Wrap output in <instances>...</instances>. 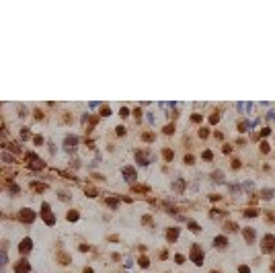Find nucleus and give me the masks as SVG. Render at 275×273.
<instances>
[{"label":"nucleus","instance_id":"nucleus-1","mask_svg":"<svg viewBox=\"0 0 275 273\" xmlns=\"http://www.w3.org/2000/svg\"><path fill=\"white\" fill-rule=\"evenodd\" d=\"M191 259H193L195 265H201V263H203V253H201L199 244H193V248H191Z\"/></svg>","mask_w":275,"mask_h":273},{"label":"nucleus","instance_id":"nucleus-2","mask_svg":"<svg viewBox=\"0 0 275 273\" xmlns=\"http://www.w3.org/2000/svg\"><path fill=\"white\" fill-rule=\"evenodd\" d=\"M275 251V236H265L263 238V253H273Z\"/></svg>","mask_w":275,"mask_h":273},{"label":"nucleus","instance_id":"nucleus-3","mask_svg":"<svg viewBox=\"0 0 275 273\" xmlns=\"http://www.w3.org/2000/svg\"><path fill=\"white\" fill-rule=\"evenodd\" d=\"M41 212H43V214H41V218H43L45 222H47L50 226H52V224H56V218L52 216V212H50V206H47V203H43V206H41Z\"/></svg>","mask_w":275,"mask_h":273},{"label":"nucleus","instance_id":"nucleus-4","mask_svg":"<svg viewBox=\"0 0 275 273\" xmlns=\"http://www.w3.org/2000/svg\"><path fill=\"white\" fill-rule=\"evenodd\" d=\"M27 160L31 162V164H29L31 168H43V160H41V158H37L35 154H27Z\"/></svg>","mask_w":275,"mask_h":273},{"label":"nucleus","instance_id":"nucleus-5","mask_svg":"<svg viewBox=\"0 0 275 273\" xmlns=\"http://www.w3.org/2000/svg\"><path fill=\"white\" fill-rule=\"evenodd\" d=\"M21 220L27 222V224H31V222L35 220V212H33V210H21Z\"/></svg>","mask_w":275,"mask_h":273},{"label":"nucleus","instance_id":"nucleus-6","mask_svg":"<svg viewBox=\"0 0 275 273\" xmlns=\"http://www.w3.org/2000/svg\"><path fill=\"white\" fill-rule=\"evenodd\" d=\"M135 158H138V162H140V164H150V154L146 150L135 152Z\"/></svg>","mask_w":275,"mask_h":273},{"label":"nucleus","instance_id":"nucleus-7","mask_svg":"<svg viewBox=\"0 0 275 273\" xmlns=\"http://www.w3.org/2000/svg\"><path fill=\"white\" fill-rule=\"evenodd\" d=\"M29 269H31V267H29V263H27L25 259H21V261L16 263V267H14L16 273H29Z\"/></svg>","mask_w":275,"mask_h":273},{"label":"nucleus","instance_id":"nucleus-8","mask_svg":"<svg viewBox=\"0 0 275 273\" xmlns=\"http://www.w3.org/2000/svg\"><path fill=\"white\" fill-rule=\"evenodd\" d=\"M19 251H21V255H27L29 251H31V240L29 238H25L21 242V246H19Z\"/></svg>","mask_w":275,"mask_h":273},{"label":"nucleus","instance_id":"nucleus-9","mask_svg":"<svg viewBox=\"0 0 275 273\" xmlns=\"http://www.w3.org/2000/svg\"><path fill=\"white\" fill-rule=\"evenodd\" d=\"M123 175H125V179L129 181V183H131V181H135V171H133L131 166H125V168H123Z\"/></svg>","mask_w":275,"mask_h":273},{"label":"nucleus","instance_id":"nucleus-10","mask_svg":"<svg viewBox=\"0 0 275 273\" xmlns=\"http://www.w3.org/2000/svg\"><path fill=\"white\" fill-rule=\"evenodd\" d=\"M244 238H246V242H253L255 240V230L253 228H244Z\"/></svg>","mask_w":275,"mask_h":273},{"label":"nucleus","instance_id":"nucleus-11","mask_svg":"<svg viewBox=\"0 0 275 273\" xmlns=\"http://www.w3.org/2000/svg\"><path fill=\"white\" fill-rule=\"evenodd\" d=\"M177 236H179V228H170L168 232H166V238L173 242V240H177Z\"/></svg>","mask_w":275,"mask_h":273},{"label":"nucleus","instance_id":"nucleus-12","mask_svg":"<svg viewBox=\"0 0 275 273\" xmlns=\"http://www.w3.org/2000/svg\"><path fill=\"white\" fill-rule=\"evenodd\" d=\"M224 228H226L228 232H236V230H238V224H234V222H226Z\"/></svg>","mask_w":275,"mask_h":273},{"label":"nucleus","instance_id":"nucleus-13","mask_svg":"<svg viewBox=\"0 0 275 273\" xmlns=\"http://www.w3.org/2000/svg\"><path fill=\"white\" fill-rule=\"evenodd\" d=\"M8 263V255H6V251H0V267H4Z\"/></svg>","mask_w":275,"mask_h":273},{"label":"nucleus","instance_id":"nucleus-14","mask_svg":"<svg viewBox=\"0 0 275 273\" xmlns=\"http://www.w3.org/2000/svg\"><path fill=\"white\" fill-rule=\"evenodd\" d=\"M78 144V138H74V135H72V138H66V146H76Z\"/></svg>","mask_w":275,"mask_h":273},{"label":"nucleus","instance_id":"nucleus-15","mask_svg":"<svg viewBox=\"0 0 275 273\" xmlns=\"http://www.w3.org/2000/svg\"><path fill=\"white\" fill-rule=\"evenodd\" d=\"M214 242H216V246H226V238H224V236H218Z\"/></svg>","mask_w":275,"mask_h":273},{"label":"nucleus","instance_id":"nucleus-16","mask_svg":"<svg viewBox=\"0 0 275 273\" xmlns=\"http://www.w3.org/2000/svg\"><path fill=\"white\" fill-rule=\"evenodd\" d=\"M189 228H191V232H199V226L195 222H189Z\"/></svg>","mask_w":275,"mask_h":273},{"label":"nucleus","instance_id":"nucleus-17","mask_svg":"<svg viewBox=\"0 0 275 273\" xmlns=\"http://www.w3.org/2000/svg\"><path fill=\"white\" fill-rule=\"evenodd\" d=\"M68 220H78V212H70V214H68Z\"/></svg>","mask_w":275,"mask_h":273},{"label":"nucleus","instance_id":"nucleus-18","mask_svg":"<svg viewBox=\"0 0 275 273\" xmlns=\"http://www.w3.org/2000/svg\"><path fill=\"white\" fill-rule=\"evenodd\" d=\"M218 115H220V113H212V117H210V121H212V123H216V121H218V119H220V117H218Z\"/></svg>","mask_w":275,"mask_h":273},{"label":"nucleus","instance_id":"nucleus-19","mask_svg":"<svg viewBox=\"0 0 275 273\" xmlns=\"http://www.w3.org/2000/svg\"><path fill=\"white\" fill-rule=\"evenodd\" d=\"M164 158H166V160H173V152H170V150H164Z\"/></svg>","mask_w":275,"mask_h":273},{"label":"nucleus","instance_id":"nucleus-20","mask_svg":"<svg viewBox=\"0 0 275 273\" xmlns=\"http://www.w3.org/2000/svg\"><path fill=\"white\" fill-rule=\"evenodd\" d=\"M244 216H248V218H250V216H257V212H255V210H246Z\"/></svg>","mask_w":275,"mask_h":273},{"label":"nucleus","instance_id":"nucleus-21","mask_svg":"<svg viewBox=\"0 0 275 273\" xmlns=\"http://www.w3.org/2000/svg\"><path fill=\"white\" fill-rule=\"evenodd\" d=\"M21 135H23V140H27V138H29V129H23V133H21Z\"/></svg>","mask_w":275,"mask_h":273},{"label":"nucleus","instance_id":"nucleus-22","mask_svg":"<svg viewBox=\"0 0 275 273\" xmlns=\"http://www.w3.org/2000/svg\"><path fill=\"white\" fill-rule=\"evenodd\" d=\"M140 265H142V267H148V259L142 257V259H140Z\"/></svg>","mask_w":275,"mask_h":273},{"label":"nucleus","instance_id":"nucleus-23","mask_svg":"<svg viewBox=\"0 0 275 273\" xmlns=\"http://www.w3.org/2000/svg\"><path fill=\"white\" fill-rule=\"evenodd\" d=\"M193 121H201V115H199V113H193Z\"/></svg>","mask_w":275,"mask_h":273},{"label":"nucleus","instance_id":"nucleus-24","mask_svg":"<svg viewBox=\"0 0 275 273\" xmlns=\"http://www.w3.org/2000/svg\"><path fill=\"white\" fill-rule=\"evenodd\" d=\"M33 140H35V144H41V142H43V138H41V135H35Z\"/></svg>","mask_w":275,"mask_h":273},{"label":"nucleus","instance_id":"nucleus-25","mask_svg":"<svg viewBox=\"0 0 275 273\" xmlns=\"http://www.w3.org/2000/svg\"><path fill=\"white\" fill-rule=\"evenodd\" d=\"M164 133H173V125H166V127H164Z\"/></svg>","mask_w":275,"mask_h":273},{"label":"nucleus","instance_id":"nucleus-26","mask_svg":"<svg viewBox=\"0 0 275 273\" xmlns=\"http://www.w3.org/2000/svg\"><path fill=\"white\" fill-rule=\"evenodd\" d=\"M271 195H273V191H263V197H267V199H269Z\"/></svg>","mask_w":275,"mask_h":273},{"label":"nucleus","instance_id":"nucleus-27","mask_svg":"<svg viewBox=\"0 0 275 273\" xmlns=\"http://www.w3.org/2000/svg\"><path fill=\"white\" fill-rule=\"evenodd\" d=\"M240 273H248V267H240Z\"/></svg>","mask_w":275,"mask_h":273},{"label":"nucleus","instance_id":"nucleus-28","mask_svg":"<svg viewBox=\"0 0 275 273\" xmlns=\"http://www.w3.org/2000/svg\"><path fill=\"white\" fill-rule=\"evenodd\" d=\"M84 273H93V269H84Z\"/></svg>","mask_w":275,"mask_h":273},{"label":"nucleus","instance_id":"nucleus-29","mask_svg":"<svg viewBox=\"0 0 275 273\" xmlns=\"http://www.w3.org/2000/svg\"><path fill=\"white\" fill-rule=\"evenodd\" d=\"M271 269H273V271H275V263H273V267H271Z\"/></svg>","mask_w":275,"mask_h":273}]
</instances>
